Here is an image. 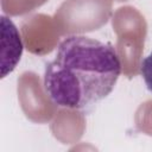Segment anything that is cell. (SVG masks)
<instances>
[{
  "mask_svg": "<svg viewBox=\"0 0 152 152\" xmlns=\"http://www.w3.org/2000/svg\"><path fill=\"white\" fill-rule=\"evenodd\" d=\"M120 72L114 46L84 36H69L46 65L43 84L55 104L84 109L110 94Z\"/></svg>",
  "mask_w": 152,
  "mask_h": 152,
  "instance_id": "1",
  "label": "cell"
},
{
  "mask_svg": "<svg viewBox=\"0 0 152 152\" xmlns=\"http://www.w3.org/2000/svg\"><path fill=\"white\" fill-rule=\"evenodd\" d=\"M140 71L147 89L152 93V52L142 59L140 65Z\"/></svg>",
  "mask_w": 152,
  "mask_h": 152,
  "instance_id": "2",
  "label": "cell"
}]
</instances>
